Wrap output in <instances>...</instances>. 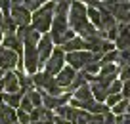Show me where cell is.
Listing matches in <instances>:
<instances>
[{
  "label": "cell",
  "mask_w": 130,
  "mask_h": 124,
  "mask_svg": "<svg viewBox=\"0 0 130 124\" xmlns=\"http://www.w3.org/2000/svg\"><path fill=\"white\" fill-rule=\"evenodd\" d=\"M54 12H56V2H52V0L44 2L38 10H35L31 13V27L37 29L40 34L50 32V27H52V21H54Z\"/></svg>",
  "instance_id": "1"
},
{
  "label": "cell",
  "mask_w": 130,
  "mask_h": 124,
  "mask_svg": "<svg viewBox=\"0 0 130 124\" xmlns=\"http://www.w3.org/2000/svg\"><path fill=\"white\" fill-rule=\"evenodd\" d=\"M69 27L73 29L77 34H80L84 29L90 27V21H88V6L78 2V0H71V6H69Z\"/></svg>",
  "instance_id": "2"
},
{
  "label": "cell",
  "mask_w": 130,
  "mask_h": 124,
  "mask_svg": "<svg viewBox=\"0 0 130 124\" xmlns=\"http://www.w3.org/2000/svg\"><path fill=\"white\" fill-rule=\"evenodd\" d=\"M50 38H52L54 44L61 46L65 44L67 40H71L73 36H77V32L69 27V19L63 15H54V21H52V27H50Z\"/></svg>",
  "instance_id": "3"
},
{
  "label": "cell",
  "mask_w": 130,
  "mask_h": 124,
  "mask_svg": "<svg viewBox=\"0 0 130 124\" xmlns=\"http://www.w3.org/2000/svg\"><path fill=\"white\" fill-rule=\"evenodd\" d=\"M100 59H102V56L90 52V50H78V52L65 54V63H69V67H73L75 71H82L90 61H100Z\"/></svg>",
  "instance_id": "4"
},
{
  "label": "cell",
  "mask_w": 130,
  "mask_h": 124,
  "mask_svg": "<svg viewBox=\"0 0 130 124\" xmlns=\"http://www.w3.org/2000/svg\"><path fill=\"white\" fill-rule=\"evenodd\" d=\"M65 65H67V63H65V52L61 50V46H54L52 56H50L48 59H46V63H44V71L56 76Z\"/></svg>",
  "instance_id": "5"
},
{
  "label": "cell",
  "mask_w": 130,
  "mask_h": 124,
  "mask_svg": "<svg viewBox=\"0 0 130 124\" xmlns=\"http://www.w3.org/2000/svg\"><path fill=\"white\" fill-rule=\"evenodd\" d=\"M19 59H21V56L17 52L6 48V46H0V67L4 71H15V69H19Z\"/></svg>",
  "instance_id": "6"
},
{
  "label": "cell",
  "mask_w": 130,
  "mask_h": 124,
  "mask_svg": "<svg viewBox=\"0 0 130 124\" xmlns=\"http://www.w3.org/2000/svg\"><path fill=\"white\" fill-rule=\"evenodd\" d=\"M10 17L15 23V27H25V25H31V12L25 8V4L21 6H12L10 8Z\"/></svg>",
  "instance_id": "7"
},
{
  "label": "cell",
  "mask_w": 130,
  "mask_h": 124,
  "mask_svg": "<svg viewBox=\"0 0 130 124\" xmlns=\"http://www.w3.org/2000/svg\"><path fill=\"white\" fill-rule=\"evenodd\" d=\"M37 50H38L40 65H44L46 59H48V57L52 56V52H54V42H52V38H50L48 32H44V34L40 36V40H38V44H37Z\"/></svg>",
  "instance_id": "8"
},
{
  "label": "cell",
  "mask_w": 130,
  "mask_h": 124,
  "mask_svg": "<svg viewBox=\"0 0 130 124\" xmlns=\"http://www.w3.org/2000/svg\"><path fill=\"white\" fill-rule=\"evenodd\" d=\"M75 75H77V71H75L73 67H69V65H65V67L56 75V84L59 86V88H63V90H69Z\"/></svg>",
  "instance_id": "9"
},
{
  "label": "cell",
  "mask_w": 130,
  "mask_h": 124,
  "mask_svg": "<svg viewBox=\"0 0 130 124\" xmlns=\"http://www.w3.org/2000/svg\"><path fill=\"white\" fill-rule=\"evenodd\" d=\"M2 46H6V48H10V50H13V52H17L19 56L23 54V42L19 40V36H17V32H15V31H12V32H4Z\"/></svg>",
  "instance_id": "10"
},
{
  "label": "cell",
  "mask_w": 130,
  "mask_h": 124,
  "mask_svg": "<svg viewBox=\"0 0 130 124\" xmlns=\"http://www.w3.org/2000/svg\"><path fill=\"white\" fill-rule=\"evenodd\" d=\"M0 120H2V124H15L17 122V109L10 107V105H6L2 101V105H0Z\"/></svg>",
  "instance_id": "11"
},
{
  "label": "cell",
  "mask_w": 130,
  "mask_h": 124,
  "mask_svg": "<svg viewBox=\"0 0 130 124\" xmlns=\"http://www.w3.org/2000/svg\"><path fill=\"white\" fill-rule=\"evenodd\" d=\"M2 78H4V92H19V78L15 71H6Z\"/></svg>",
  "instance_id": "12"
},
{
  "label": "cell",
  "mask_w": 130,
  "mask_h": 124,
  "mask_svg": "<svg viewBox=\"0 0 130 124\" xmlns=\"http://www.w3.org/2000/svg\"><path fill=\"white\" fill-rule=\"evenodd\" d=\"M78 113H80V109H75V107H71L69 103H65V105H61V107H57V109H56V115L65 116V118L69 120L71 124H77Z\"/></svg>",
  "instance_id": "13"
},
{
  "label": "cell",
  "mask_w": 130,
  "mask_h": 124,
  "mask_svg": "<svg viewBox=\"0 0 130 124\" xmlns=\"http://www.w3.org/2000/svg\"><path fill=\"white\" fill-rule=\"evenodd\" d=\"M61 50H63L65 54H69V52H78V50H86V42L84 38H80V36H73L71 40H67L65 44H61Z\"/></svg>",
  "instance_id": "14"
},
{
  "label": "cell",
  "mask_w": 130,
  "mask_h": 124,
  "mask_svg": "<svg viewBox=\"0 0 130 124\" xmlns=\"http://www.w3.org/2000/svg\"><path fill=\"white\" fill-rule=\"evenodd\" d=\"M88 84H90V90H92L94 99L100 101V103H105V99H107V86H103L102 82H98V80L88 82Z\"/></svg>",
  "instance_id": "15"
},
{
  "label": "cell",
  "mask_w": 130,
  "mask_h": 124,
  "mask_svg": "<svg viewBox=\"0 0 130 124\" xmlns=\"http://www.w3.org/2000/svg\"><path fill=\"white\" fill-rule=\"evenodd\" d=\"M21 99H23V92H6V94H2V101H4L6 105H10V107H13V109H19V103H21Z\"/></svg>",
  "instance_id": "16"
},
{
  "label": "cell",
  "mask_w": 130,
  "mask_h": 124,
  "mask_svg": "<svg viewBox=\"0 0 130 124\" xmlns=\"http://www.w3.org/2000/svg\"><path fill=\"white\" fill-rule=\"evenodd\" d=\"M117 29H119V27H117ZM115 48H117V50H124V48H130V32L119 31L117 38H115Z\"/></svg>",
  "instance_id": "17"
},
{
  "label": "cell",
  "mask_w": 130,
  "mask_h": 124,
  "mask_svg": "<svg viewBox=\"0 0 130 124\" xmlns=\"http://www.w3.org/2000/svg\"><path fill=\"white\" fill-rule=\"evenodd\" d=\"M25 96L31 99V103L35 105V107H40V105H42V92H40L38 88H35V90H31V92H27Z\"/></svg>",
  "instance_id": "18"
},
{
  "label": "cell",
  "mask_w": 130,
  "mask_h": 124,
  "mask_svg": "<svg viewBox=\"0 0 130 124\" xmlns=\"http://www.w3.org/2000/svg\"><path fill=\"white\" fill-rule=\"evenodd\" d=\"M126 109H128V99H124V97H122L119 103H115L113 107H111V113H113L115 116H119V115H126Z\"/></svg>",
  "instance_id": "19"
},
{
  "label": "cell",
  "mask_w": 130,
  "mask_h": 124,
  "mask_svg": "<svg viewBox=\"0 0 130 124\" xmlns=\"http://www.w3.org/2000/svg\"><path fill=\"white\" fill-rule=\"evenodd\" d=\"M115 61H119V50L115 48V50H109L107 54H103L102 56V59H100V63H115Z\"/></svg>",
  "instance_id": "20"
},
{
  "label": "cell",
  "mask_w": 130,
  "mask_h": 124,
  "mask_svg": "<svg viewBox=\"0 0 130 124\" xmlns=\"http://www.w3.org/2000/svg\"><path fill=\"white\" fill-rule=\"evenodd\" d=\"M117 78L122 80V82L130 80V65H119V75H117Z\"/></svg>",
  "instance_id": "21"
},
{
  "label": "cell",
  "mask_w": 130,
  "mask_h": 124,
  "mask_svg": "<svg viewBox=\"0 0 130 124\" xmlns=\"http://www.w3.org/2000/svg\"><path fill=\"white\" fill-rule=\"evenodd\" d=\"M119 65H130V48L119 50Z\"/></svg>",
  "instance_id": "22"
},
{
  "label": "cell",
  "mask_w": 130,
  "mask_h": 124,
  "mask_svg": "<svg viewBox=\"0 0 130 124\" xmlns=\"http://www.w3.org/2000/svg\"><path fill=\"white\" fill-rule=\"evenodd\" d=\"M121 90H122V80L115 78L109 84V88H107V94H121Z\"/></svg>",
  "instance_id": "23"
},
{
  "label": "cell",
  "mask_w": 130,
  "mask_h": 124,
  "mask_svg": "<svg viewBox=\"0 0 130 124\" xmlns=\"http://www.w3.org/2000/svg\"><path fill=\"white\" fill-rule=\"evenodd\" d=\"M17 122L19 124H29L31 122V113H25L23 109H17Z\"/></svg>",
  "instance_id": "24"
},
{
  "label": "cell",
  "mask_w": 130,
  "mask_h": 124,
  "mask_svg": "<svg viewBox=\"0 0 130 124\" xmlns=\"http://www.w3.org/2000/svg\"><path fill=\"white\" fill-rule=\"evenodd\" d=\"M122 99V94H107V99H105V103H107V107H113L115 103H119V101Z\"/></svg>",
  "instance_id": "25"
},
{
  "label": "cell",
  "mask_w": 130,
  "mask_h": 124,
  "mask_svg": "<svg viewBox=\"0 0 130 124\" xmlns=\"http://www.w3.org/2000/svg\"><path fill=\"white\" fill-rule=\"evenodd\" d=\"M19 109H23L25 113H31L32 109H35V105L31 103V99H29L25 94H23V99H21V103H19Z\"/></svg>",
  "instance_id": "26"
},
{
  "label": "cell",
  "mask_w": 130,
  "mask_h": 124,
  "mask_svg": "<svg viewBox=\"0 0 130 124\" xmlns=\"http://www.w3.org/2000/svg\"><path fill=\"white\" fill-rule=\"evenodd\" d=\"M121 94H122V97H124V99H128V101H130V80L122 82V90H121Z\"/></svg>",
  "instance_id": "27"
},
{
  "label": "cell",
  "mask_w": 130,
  "mask_h": 124,
  "mask_svg": "<svg viewBox=\"0 0 130 124\" xmlns=\"http://www.w3.org/2000/svg\"><path fill=\"white\" fill-rule=\"evenodd\" d=\"M10 8H12V0H0V10L4 13H10Z\"/></svg>",
  "instance_id": "28"
},
{
  "label": "cell",
  "mask_w": 130,
  "mask_h": 124,
  "mask_svg": "<svg viewBox=\"0 0 130 124\" xmlns=\"http://www.w3.org/2000/svg\"><path fill=\"white\" fill-rule=\"evenodd\" d=\"M103 124H115V115L111 111L103 113Z\"/></svg>",
  "instance_id": "29"
},
{
  "label": "cell",
  "mask_w": 130,
  "mask_h": 124,
  "mask_svg": "<svg viewBox=\"0 0 130 124\" xmlns=\"http://www.w3.org/2000/svg\"><path fill=\"white\" fill-rule=\"evenodd\" d=\"M54 124H71L65 116H59V115H54Z\"/></svg>",
  "instance_id": "30"
},
{
  "label": "cell",
  "mask_w": 130,
  "mask_h": 124,
  "mask_svg": "<svg viewBox=\"0 0 130 124\" xmlns=\"http://www.w3.org/2000/svg\"><path fill=\"white\" fill-rule=\"evenodd\" d=\"M78 2H82V4H86V6H98L100 4V0H78Z\"/></svg>",
  "instance_id": "31"
},
{
  "label": "cell",
  "mask_w": 130,
  "mask_h": 124,
  "mask_svg": "<svg viewBox=\"0 0 130 124\" xmlns=\"http://www.w3.org/2000/svg\"><path fill=\"white\" fill-rule=\"evenodd\" d=\"M0 94H4V78H0Z\"/></svg>",
  "instance_id": "32"
},
{
  "label": "cell",
  "mask_w": 130,
  "mask_h": 124,
  "mask_svg": "<svg viewBox=\"0 0 130 124\" xmlns=\"http://www.w3.org/2000/svg\"><path fill=\"white\" fill-rule=\"evenodd\" d=\"M4 73H6V71H4V69H2V67H0V78L4 76Z\"/></svg>",
  "instance_id": "33"
},
{
  "label": "cell",
  "mask_w": 130,
  "mask_h": 124,
  "mask_svg": "<svg viewBox=\"0 0 130 124\" xmlns=\"http://www.w3.org/2000/svg\"><path fill=\"white\" fill-rule=\"evenodd\" d=\"M126 115H130V101H128V109H126Z\"/></svg>",
  "instance_id": "34"
},
{
  "label": "cell",
  "mask_w": 130,
  "mask_h": 124,
  "mask_svg": "<svg viewBox=\"0 0 130 124\" xmlns=\"http://www.w3.org/2000/svg\"><path fill=\"white\" fill-rule=\"evenodd\" d=\"M0 105H2V94H0Z\"/></svg>",
  "instance_id": "35"
},
{
  "label": "cell",
  "mask_w": 130,
  "mask_h": 124,
  "mask_svg": "<svg viewBox=\"0 0 130 124\" xmlns=\"http://www.w3.org/2000/svg\"><path fill=\"white\" fill-rule=\"evenodd\" d=\"M52 2H56V4H57V2H61V0H52Z\"/></svg>",
  "instance_id": "36"
},
{
  "label": "cell",
  "mask_w": 130,
  "mask_h": 124,
  "mask_svg": "<svg viewBox=\"0 0 130 124\" xmlns=\"http://www.w3.org/2000/svg\"><path fill=\"white\" fill-rule=\"evenodd\" d=\"M102 2H107V0H102Z\"/></svg>",
  "instance_id": "37"
},
{
  "label": "cell",
  "mask_w": 130,
  "mask_h": 124,
  "mask_svg": "<svg viewBox=\"0 0 130 124\" xmlns=\"http://www.w3.org/2000/svg\"><path fill=\"white\" fill-rule=\"evenodd\" d=\"M0 124H2V120H0Z\"/></svg>",
  "instance_id": "38"
},
{
  "label": "cell",
  "mask_w": 130,
  "mask_h": 124,
  "mask_svg": "<svg viewBox=\"0 0 130 124\" xmlns=\"http://www.w3.org/2000/svg\"><path fill=\"white\" fill-rule=\"evenodd\" d=\"M15 124H19V122H15Z\"/></svg>",
  "instance_id": "39"
}]
</instances>
